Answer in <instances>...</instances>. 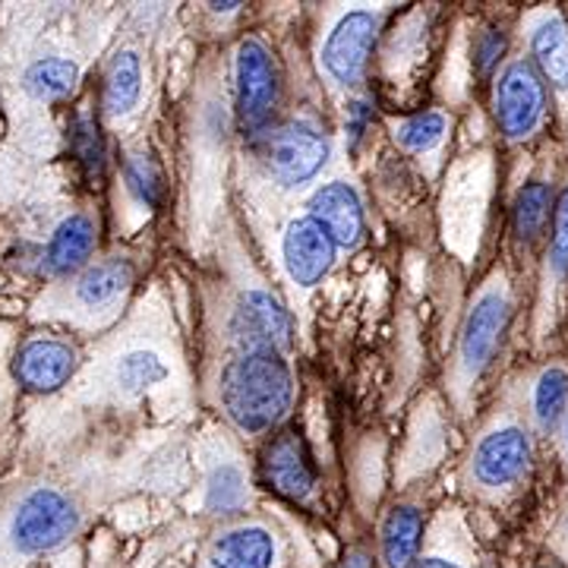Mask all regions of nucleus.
<instances>
[{
  "label": "nucleus",
  "mask_w": 568,
  "mask_h": 568,
  "mask_svg": "<svg viewBox=\"0 0 568 568\" xmlns=\"http://www.w3.org/2000/svg\"><path fill=\"white\" fill-rule=\"evenodd\" d=\"M294 392L297 383L282 351H241L219 379L224 414L246 436L282 424L294 405Z\"/></svg>",
  "instance_id": "1"
},
{
  "label": "nucleus",
  "mask_w": 568,
  "mask_h": 568,
  "mask_svg": "<svg viewBox=\"0 0 568 568\" xmlns=\"http://www.w3.org/2000/svg\"><path fill=\"white\" fill-rule=\"evenodd\" d=\"M549 111V92L530 58L508 61L493 80V114L508 142L530 140Z\"/></svg>",
  "instance_id": "2"
},
{
  "label": "nucleus",
  "mask_w": 568,
  "mask_h": 568,
  "mask_svg": "<svg viewBox=\"0 0 568 568\" xmlns=\"http://www.w3.org/2000/svg\"><path fill=\"white\" fill-rule=\"evenodd\" d=\"M234 92L237 121L246 133H265L282 102V73L275 54L260 39H244L234 58Z\"/></svg>",
  "instance_id": "3"
},
{
  "label": "nucleus",
  "mask_w": 568,
  "mask_h": 568,
  "mask_svg": "<svg viewBox=\"0 0 568 568\" xmlns=\"http://www.w3.org/2000/svg\"><path fill=\"white\" fill-rule=\"evenodd\" d=\"M383 32V13L373 10H351L332 26L328 39L323 44V70L328 80L342 89H354L364 80L369 54Z\"/></svg>",
  "instance_id": "4"
},
{
  "label": "nucleus",
  "mask_w": 568,
  "mask_h": 568,
  "mask_svg": "<svg viewBox=\"0 0 568 568\" xmlns=\"http://www.w3.org/2000/svg\"><path fill=\"white\" fill-rule=\"evenodd\" d=\"M80 525L73 503L51 487L32 489L13 515V544L36 556L67 544Z\"/></svg>",
  "instance_id": "5"
},
{
  "label": "nucleus",
  "mask_w": 568,
  "mask_h": 568,
  "mask_svg": "<svg viewBox=\"0 0 568 568\" xmlns=\"http://www.w3.org/2000/svg\"><path fill=\"white\" fill-rule=\"evenodd\" d=\"M263 162L278 183L301 186L313 181L328 162V140L310 123H284L265 130Z\"/></svg>",
  "instance_id": "6"
},
{
  "label": "nucleus",
  "mask_w": 568,
  "mask_h": 568,
  "mask_svg": "<svg viewBox=\"0 0 568 568\" xmlns=\"http://www.w3.org/2000/svg\"><path fill=\"white\" fill-rule=\"evenodd\" d=\"M508 313H511V304H508L506 287L499 284L487 287L470 306L462 325V342H458V369L467 383H474L496 357L506 335Z\"/></svg>",
  "instance_id": "7"
},
{
  "label": "nucleus",
  "mask_w": 568,
  "mask_h": 568,
  "mask_svg": "<svg viewBox=\"0 0 568 568\" xmlns=\"http://www.w3.org/2000/svg\"><path fill=\"white\" fill-rule=\"evenodd\" d=\"M534 462L528 429L515 424H503L489 429L474 448L470 474L484 489H506L525 480Z\"/></svg>",
  "instance_id": "8"
},
{
  "label": "nucleus",
  "mask_w": 568,
  "mask_h": 568,
  "mask_svg": "<svg viewBox=\"0 0 568 568\" xmlns=\"http://www.w3.org/2000/svg\"><path fill=\"white\" fill-rule=\"evenodd\" d=\"M263 484L284 499L304 503L316 489V465L310 458L304 436L294 429H282L278 436L268 439L260 462Z\"/></svg>",
  "instance_id": "9"
},
{
  "label": "nucleus",
  "mask_w": 568,
  "mask_h": 568,
  "mask_svg": "<svg viewBox=\"0 0 568 568\" xmlns=\"http://www.w3.org/2000/svg\"><path fill=\"white\" fill-rule=\"evenodd\" d=\"M231 332L241 351H284L291 345V316L272 294L250 291L234 310Z\"/></svg>",
  "instance_id": "10"
},
{
  "label": "nucleus",
  "mask_w": 568,
  "mask_h": 568,
  "mask_svg": "<svg viewBox=\"0 0 568 568\" xmlns=\"http://www.w3.org/2000/svg\"><path fill=\"white\" fill-rule=\"evenodd\" d=\"M282 256L291 282L301 284V287H313V284L323 282L332 263H335V244L323 227L306 215V219L287 224Z\"/></svg>",
  "instance_id": "11"
},
{
  "label": "nucleus",
  "mask_w": 568,
  "mask_h": 568,
  "mask_svg": "<svg viewBox=\"0 0 568 568\" xmlns=\"http://www.w3.org/2000/svg\"><path fill=\"white\" fill-rule=\"evenodd\" d=\"M310 219L323 227L335 246L354 250L364 241V205L347 183L335 181L320 186L310 200Z\"/></svg>",
  "instance_id": "12"
},
{
  "label": "nucleus",
  "mask_w": 568,
  "mask_h": 568,
  "mask_svg": "<svg viewBox=\"0 0 568 568\" xmlns=\"http://www.w3.org/2000/svg\"><path fill=\"white\" fill-rule=\"evenodd\" d=\"M275 562H278V544L275 534L263 525L224 530L209 544L205 552L209 568H275Z\"/></svg>",
  "instance_id": "13"
},
{
  "label": "nucleus",
  "mask_w": 568,
  "mask_h": 568,
  "mask_svg": "<svg viewBox=\"0 0 568 568\" xmlns=\"http://www.w3.org/2000/svg\"><path fill=\"white\" fill-rule=\"evenodd\" d=\"M77 369V351L61 338H32L26 342L17 361V376L32 392L61 388Z\"/></svg>",
  "instance_id": "14"
},
{
  "label": "nucleus",
  "mask_w": 568,
  "mask_h": 568,
  "mask_svg": "<svg viewBox=\"0 0 568 568\" xmlns=\"http://www.w3.org/2000/svg\"><path fill=\"white\" fill-rule=\"evenodd\" d=\"M530 63L568 102V22L559 13H544L530 26Z\"/></svg>",
  "instance_id": "15"
},
{
  "label": "nucleus",
  "mask_w": 568,
  "mask_h": 568,
  "mask_svg": "<svg viewBox=\"0 0 568 568\" xmlns=\"http://www.w3.org/2000/svg\"><path fill=\"white\" fill-rule=\"evenodd\" d=\"M424 547V515L417 506H392L379 528L383 568H414Z\"/></svg>",
  "instance_id": "16"
},
{
  "label": "nucleus",
  "mask_w": 568,
  "mask_h": 568,
  "mask_svg": "<svg viewBox=\"0 0 568 568\" xmlns=\"http://www.w3.org/2000/svg\"><path fill=\"white\" fill-rule=\"evenodd\" d=\"M95 250V224L89 215H70L63 219L44 250V268L51 275H70L85 265Z\"/></svg>",
  "instance_id": "17"
},
{
  "label": "nucleus",
  "mask_w": 568,
  "mask_h": 568,
  "mask_svg": "<svg viewBox=\"0 0 568 568\" xmlns=\"http://www.w3.org/2000/svg\"><path fill=\"white\" fill-rule=\"evenodd\" d=\"M133 278H136L133 263L123 260V256H111V260L82 272V278L77 282V297L89 310H102V306L118 304L123 294L130 291Z\"/></svg>",
  "instance_id": "18"
},
{
  "label": "nucleus",
  "mask_w": 568,
  "mask_h": 568,
  "mask_svg": "<svg viewBox=\"0 0 568 568\" xmlns=\"http://www.w3.org/2000/svg\"><path fill=\"white\" fill-rule=\"evenodd\" d=\"M552 209H556V200L547 181H530L518 190L511 203V231L518 244L534 246L547 234V227L552 224Z\"/></svg>",
  "instance_id": "19"
},
{
  "label": "nucleus",
  "mask_w": 568,
  "mask_h": 568,
  "mask_svg": "<svg viewBox=\"0 0 568 568\" xmlns=\"http://www.w3.org/2000/svg\"><path fill=\"white\" fill-rule=\"evenodd\" d=\"M142 92V67L133 51H121L114 61L108 63L102 89V108L108 118H123L130 114Z\"/></svg>",
  "instance_id": "20"
},
{
  "label": "nucleus",
  "mask_w": 568,
  "mask_h": 568,
  "mask_svg": "<svg viewBox=\"0 0 568 568\" xmlns=\"http://www.w3.org/2000/svg\"><path fill=\"white\" fill-rule=\"evenodd\" d=\"M568 414V366L552 364L547 366L530 392V417L540 433H549L559 420H566Z\"/></svg>",
  "instance_id": "21"
},
{
  "label": "nucleus",
  "mask_w": 568,
  "mask_h": 568,
  "mask_svg": "<svg viewBox=\"0 0 568 568\" xmlns=\"http://www.w3.org/2000/svg\"><path fill=\"white\" fill-rule=\"evenodd\" d=\"M73 85H77V67L63 58H44V61L32 63L26 73V89L39 102H58L73 92Z\"/></svg>",
  "instance_id": "22"
},
{
  "label": "nucleus",
  "mask_w": 568,
  "mask_h": 568,
  "mask_svg": "<svg viewBox=\"0 0 568 568\" xmlns=\"http://www.w3.org/2000/svg\"><path fill=\"white\" fill-rule=\"evenodd\" d=\"M448 133V118L443 111H426V114H414L395 126V142L405 149V152H414V155H424V152H433L439 142L446 140Z\"/></svg>",
  "instance_id": "23"
},
{
  "label": "nucleus",
  "mask_w": 568,
  "mask_h": 568,
  "mask_svg": "<svg viewBox=\"0 0 568 568\" xmlns=\"http://www.w3.org/2000/svg\"><path fill=\"white\" fill-rule=\"evenodd\" d=\"M168 379V366L152 351H130L118 361V386L126 395H142L145 388L159 386Z\"/></svg>",
  "instance_id": "24"
},
{
  "label": "nucleus",
  "mask_w": 568,
  "mask_h": 568,
  "mask_svg": "<svg viewBox=\"0 0 568 568\" xmlns=\"http://www.w3.org/2000/svg\"><path fill=\"white\" fill-rule=\"evenodd\" d=\"M70 152H73V159L80 162L82 174H85L89 181H102L104 142L92 118L82 114V118H77V121L70 123Z\"/></svg>",
  "instance_id": "25"
},
{
  "label": "nucleus",
  "mask_w": 568,
  "mask_h": 568,
  "mask_svg": "<svg viewBox=\"0 0 568 568\" xmlns=\"http://www.w3.org/2000/svg\"><path fill=\"white\" fill-rule=\"evenodd\" d=\"M123 181H126V190H130L145 209H159V205H162V168L152 162L149 155H130L126 164H123Z\"/></svg>",
  "instance_id": "26"
},
{
  "label": "nucleus",
  "mask_w": 568,
  "mask_h": 568,
  "mask_svg": "<svg viewBox=\"0 0 568 568\" xmlns=\"http://www.w3.org/2000/svg\"><path fill=\"white\" fill-rule=\"evenodd\" d=\"M549 272L556 278H568V186L556 196L552 224H549Z\"/></svg>",
  "instance_id": "27"
},
{
  "label": "nucleus",
  "mask_w": 568,
  "mask_h": 568,
  "mask_svg": "<svg viewBox=\"0 0 568 568\" xmlns=\"http://www.w3.org/2000/svg\"><path fill=\"white\" fill-rule=\"evenodd\" d=\"M470 61H474V70H477V77H484L489 80L493 73H496V67L503 61V54H506V32L503 29H496V26H484L477 36H474V48H470Z\"/></svg>",
  "instance_id": "28"
},
{
  "label": "nucleus",
  "mask_w": 568,
  "mask_h": 568,
  "mask_svg": "<svg viewBox=\"0 0 568 568\" xmlns=\"http://www.w3.org/2000/svg\"><path fill=\"white\" fill-rule=\"evenodd\" d=\"M244 503V480L234 467L215 470L209 480V508L212 511H237Z\"/></svg>",
  "instance_id": "29"
},
{
  "label": "nucleus",
  "mask_w": 568,
  "mask_h": 568,
  "mask_svg": "<svg viewBox=\"0 0 568 568\" xmlns=\"http://www.w3.org/2000/svg\"><path fill=\"white\" fill-rule=\"evenodd\" d=\"M369 118H373V102L361 95V99H354L351 108H347V140L351 145H357L361 136L366 133V126H369Z\"/></svg>",
  "instance_id": "30"
},
{
  "label": "nucleus",
  "mask_w": 568,
  "mask_h": 568,
  "mask_svg": "<svg viewBox=\"0 0 568 568\" xmlns=\"http://www.w3.org/2000/svg\"><path fill=\"white\" fill-rule=\"evenodd\" d=\"M338 568H376V559L366 552V549H347L345 559L338 562Z\"/></svg>",
  "instance_id": "31"
},
{
  "label": "nucleus",
  "mask_w": 568,
  "mask_h": 568,
  "mask_svg": "<svg viewBox=\"0 0 568 568\" xmlns=\"http://www.w3.org/2000/svg\"><path fill=\"white\" fill-rule=\"evenodd\" d=\"M414 568H465V566H462V562H455V559H446V556H420Z\"/></svg>",
  "instance_id": "32"
},
{
  "label": "nucleus",
  "mask_w": 568,
  "mask_h": 568,
  "mask_svg": "<svg viewBox=\"0 0 568 568\" xmlns=\"http://www.w3.org/2000/svg\"><path fill=\"white\" fill-rule=\"evenodd\" d=\"M209 7H212L215 13H234V10H237L241 3H209Z\"/></svg>",
  "instance_id": "33"
},
{
  "label": "nucleus",
  "mask_w": 568,
  "mask_h": 568,
  "mask_svg": "<svg viewBox=\"0 0 568 568\" xmlns=\"http://www.w3.org/2000/svg\"><path fill=\"white\" fill-rule=\"evenodd\" d=\"M559 540L568 547V511H566V518H562V525H559Z\"/></svg>",
  "instance_id": "34"
},
{
  "label": "nucleus",
  "mask_w": 568,
  "mask_h": 568,
  "mask_svg": "<svg viewBox=\"0 0 568 568\" xmlns=\"http://www.w3.org/2000/svg\"><path fill=\"white\" fill-rule=\"evenodd\" d=\"M562 446H566L568 452V414H566V420H562Z\"/></svg>",
  "instance_id": "35"
},
{
  "label": "nucleus",
  "mask_w": 568,
  "mask_h": 568,
  "mask_svg": "<svg viewBox=\"0 0 568 568\" xmlns=\"http://www.w3.org/2000/svg\"><path fill=\"white\" fill-rule=\"evenodd\" d=\"M544 568H556V566H544Z\"/></svg>",
  "instance_id": "36"
}]
</instances>
